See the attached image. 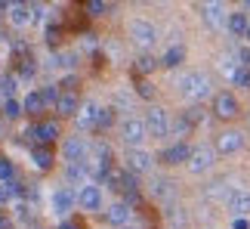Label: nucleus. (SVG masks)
Returning a JSON list of instances; mask_svg holds the SVG:
<instances>
[{
    "instance_id": "1",
    "label": "nucleus",
    "mask_w": 250,
    "mask_h": 229,
    "mask_svg": "<svg viewBox=\"0 0 250 229\" xmlns=\"http://www.w3.org/2000/svg\"><path fill=\"white\" fill-rule=\"evenodd\" d=\"M176 87L182 93V99H191V102H201L210 96V78L204 71H186L176 81Z\"/></svg>"
},
{
    "instance_id": "2",
    "label": "nucleus",
    "mask_w": 250,
    "mask_h": 229,
    "mask_svg": "<svg viewBox=\"0 0 250 229\" xmlns=\"http://www.w3.org/2000/svg\"><path fill=\"white\" fill-rule=\"evenodd\" d=\"M146 130H148V137H158V139H164L167 133L173 130V121H170V112L167 109H161V106H151L146 112Z\"/></svg>"
},
{
    "instance_id": "3",
    "label": "nucleus",
    "mask_w": 250,
    "mask_h": 229,
    "mask_svg": "<svg viewBox=\"0 0 250 229\" xmlns=\"http://www.w3.org/2000/svg\"><path fill=\"white\" fill-rule=\"evenodd\" d=\"M121 137H124V142H127V146H133V149H139L142 146V139L148 137V130H146V121L142 118H124L121 121Z\"/></svg>"
},
{
    "instance_id": "4",
    "label": "nucleus",
    "mask_w": 250,
    "mask_h": 229,
    "mask_svg": "<svg viewBox=\"0 0 250 229\" xmlns=\"http://www.w3.org/2000/svg\"><path fill=\"white\" fill-rule=\"evenodd\" d=\"M130 37H133V44H139V46H148L158 41V28L148 22V19H130Z\"/></svg>"
},
{
    "instance_id": "5",
    "label": "nucleus",
    "mask_w": 250,
    "mask_h": 229,
    "mask_svg": "<svg viewBox=\"0 0 250 229\" xmlns=\"http://www.w3.org/2000/svg\"><path fill=\"white\" fill-rule=\"evenodd\" d=\"M213 164H216V152L210 146H195L191 149V155H188V170L191 174H207Z\"/></svg>"
},
{
    "instance_id": "6",
    "label": "nucleus",
    "mask_w": 250,
    "mask_h": 229,
    "mask_svg": "<svg viewBox=\"0 0 250 229\" xmlns=\"http://www.w3.org/2000/svg\"><path fill=\"white\" fill-rule=\"evenodd\" d=\"M74 202H78V195H74L68 186H59V189L50 195V207H53L56 217H68L71 207H74Z\"/></svg>"
},
{
    "instance_id": "7",
    "label": "nucleus",
    "mask_w": 250,
    "mask_h": 229,
    "mask_svg": "<svg viewBox=\"0 0 250 229\" xmlns=\"http://www.w3.org/2000/svg\"><path fill=\"white\" fill-rule=\"evenodd\" d=\"M86 142L81 139V137H68L62 142V155H65V161H68V167H74V164H83L86 161Z\"/></svg>"
},
{
    "instance_id": "8",
    "label": "nucleus",
    "mask_w": 250,
    "mask_h": 229,
    "mask_svg": "<svg viewBox=\"0 0 250 229\" xmlns=\"http://www.w3.org/2000/svg\"><path fill=\"white\" fill-rule=\"evenodd\" d=\"M78 205L83 211H102V189L96 183H83L78 192Z\"/></svg>"
},
{
    "instance_id": "9",
    "label": "nucleus",
    "mask_w": 250,
    "mask_h": 229,
    "mask_svg": "<svg viewBox=\"0 0 250 229\" xmlns=\"http://www.w3.org/2000/svg\"><path fill=\"white\" fill-rule=\"evenodd\" d=\"M213 112H216V118H235L238 112H241V106H238V99L232 96L229 90H223V93H216V99H213Z\"/></svg>"
},
{
    "instance_id": "10",
    "label": "nucleus",
    "mask_w": 250,
    "mask_h": 229,
    "mask_svg": "<svg viewBox=\"0 0 250 229\" xmlns=\"http://www.w3.org/2000/svg\"><path fill=\"white\" fill-rule=\"evenodd\" d=\"M226 205L235 217H247L250 214V189H232L229 198H226Z\"/></svg>"
},
{
    "instance_id": "11",
    "label": "nucleus",
    "mask_w": 250,
    "mask_h": 229,
    "mask_svg": "<svg viewBox=\"0 0 250 229\" xmlns=\"http://www.w3.org/2000/svg\"><path fill=\"white\" fill-rule=\"evenodd\" d=\"M241 146H244V133L241 130H223L216 137V149L223 152V155H235Z\"/></svg>"
},
{
    "instance_id": "12",
    "label": "nucleus",
    "mask_w": 250,
    "mask_h": 229,
    "mask_svg": "<svg viewBox=\"0 0 250 229\" xmlns=\"http://www.w3.org/2000/svg\"><path fill=\"white\" fill-rule=\"evenodd\" d=\"M188 155H191V149L186 142H173V146H167L161 152V161H164L167 167H176V164H188Z\"/></svg>"
},
{
    "instance_id": "13",
    "label": "nucleus",
    "mask_w": 250,
    "mask_h": 229,
    "mask_svg": "<svg viewBox=\"0 0 250 229\" xmlns=\"http://www.w3.org/2000/svg\"><path fill=\"white\" fill-rule=\"evenodd\" d=\"M151 152L146 149H130L127 152V170L130 174H146V170H151Z\"/></svg>"
},
{
    "instance_id": "14",
    "label": "nucleus",
    "mask_w": 250,
    "mask_h": 229,
    "mask_svg": "<svg viewBox=\"0 0 250 229\" xmlns=\"http://www.w3.org/2000/svg\"><path fill=\"white\" fill-rule=\"evenodd\" d=\"M28 137H31L34 142H41V146H43V142H56V139H59V124H56V121L34 124V127L28 130Z\"/></svg>"
},
{
    "instance_id": "15",
    "label": "nucleus",
    "mask_w": 250,
    "mask_h": 229,
    "mask_svg": "<svg viewBox=\"0 0 250 229\" xmlns=\"http://www.w3.org/2000/svg\"><path fill=\"white\" fill-rule=\"evenodd\" d=\"M130 217H133V211H130L127 202H114V205H108V211H105V220L111 226H121V229H127Z\"/></svg>"
},
{
    "instance_id": "16",
    "label": "nucleus",
    "mask_w": 250,
    "mask_h": 229,
    "mask_svg": "<svg viewBox=\"0 0 250 229\" xmlns=\"http://www.w3.org/2000/svg\"><path fill=\"white\" fill-rule=\"evenodd\" d=\"M56 112H59V114H78L81 112V96L74 90H62L59 102H56Z\"/></svg>"
},
{
    "instance_id": "17",
    "label": "nucleus",
    "mask_w": 250,
    "mask_h": 229,
    "mask_svg": "<svg viewBox=\"0 0 250 229\" xmlns=\"http://www.w3.org/2000/svg\"><path fill=\"white\" fill-rule=\"evenodd\" d=\"M204 22H207L210 28H219L223 22H229L226 6H223V3H207V6H204Z\"/></svg>"
},
{
    "instance_id": "18",
    "label": "nucleus",
    "mask_w": 250,
    "mask_h": 229,
    "mask_svg": "<svg viewBox=\"0 0 250 229\" xmlns=\"http://www.w3.org/2000/svg\"><path fill=\"white\" fill-rule=\"evenodd\" d=\"M31 161H34L41 170H50V167H53V149H50V146H34V149H31Z\"/></svg>"
},
{
    "instance_id": "19",
    "label": "nucleus",
    "mask_w": 250,
    "mask_h": 229,
    "mask_svg": "<svg viewBox=\"0 0 250 229\" xmlns=\"http://www.w3.org/2000/svg\"><path fill=\"white\" fill-rule=\"evenodd\" d=\"M9 22L13 25H28L31 22V6H25V3H9Z\"/></svg>"
},
{
    "instance_id": "20",
    "label": "nucleus",
    "mask_w": 250,
    "mask_h": 229,
    "mask_svg": "<svg viewBox=\"0 0 250 229\" xmlns=\"http://www.w3.org/2000/svg\"><path fill=\"white\" fill-rule=\"evenodd\" d=\"M182 59H186V46H182V44H173L170 50L161 56V65H164V69H176Z\"/></svg>"
},
{
    "instance_id": "21",
    "label": "nucleus",
    "mask_w": 250,
    "mask_h": 229,
    "mask_svg": "<svg viewBox=\"0 0 250 229\" xmlns=\"http://www.w3.org/2000/svg\"><path fill=\"white\" fill-rule=\"evenodd\" d=\"M229 31H232L235 37H247V28H250V22H247V16L244 13H229Z\"/></svg>"
},
{
    "instance_id": "22",
    "label": "nucleus",
    "mask_w": 250,
    "mask_h": 229,
    "mask_svg": "<svg viewBox=\"0 0 250 229\" xmlns=\"http://www.w3.org/2000/svg\"><path fill=\"white\" fill-rule=\"evenodd\" d=\"M96 118H99V106H96V102H86V106L81 109V114H78V124L96 130Z\"/></svg>"
},
{
    "instance_id": "23",
    "label": "nucleus",
    "mask_w": 250,
    "mask_h": 229,
    "mask_svg": "<svg viewBox=\"0 0 250 229\" xmlns=\"http://www.w3.org/2000/svg\"><path fill=\"white\" fill-rule=\"evenodd\" d=\"M22 112H28V114L43 112V96H41V90H31V93H28L25 102H22Z\"/></svg>"
},
{
    "instance_id": "24",
    "label": "nucleus",
    "mask_w": 250,
    "mask_h": 229,
    "mask_svg": "<svg viewBox=\"0 0 250 229\" xmlns=\"http://www.w3.org/2000/svg\"><path fill=\"white\" fill-rule=\"evenodd\" d=\"M19 114H22V102H16V99H3V118H6V121H16Z\"/></svg>"
},
{
    "instance_id": "25",
    "label": "nucleus",
    "mask_w": 250,
    "mask_h": 229,
    "mask_svg": "<svg viewBox=\"0 0 250 229\" xmlns=\"http://www.w3.org/2000/svg\"><path fill=\"white\" fill-rule=\"evenodd\" d=\"M111 121H114V109H99V118H96V130L111 127Z\"/></svg>"
},
{
    "instance_id": "26",
    "label": "nucleus",
    "mask_w": 250,
    "mask_h": 229,
    "mask_svg": "<svg viewBox=\"0 0 250 229\" xmlns=\"http://www.w3.org/2000/svg\"><path fill=\"white\" fill-rule=\"evenodd\" d=\"M0 93H3L6 99H13V93H16V78H13V74L0 78Z\"/></svg>"
},
{
    "instance_id": "27",
    "label": "nucleus",
    "mask_w": 250,
    "mask_h": 229,
    "mask_svg": "<svg viewBox=\"0 0 250 229\" xmlns=\"http://www.w3.org/2000/svg\"><path fill=\"white\" fill-rule=\"evenodd\" d=\"M41 96H43V106L56 109V102H59V90H56V87H41Z\"/></svg>"
},
{
    "instance_id": "28",
    "label": "nucleus",
    "mask_w": 250,
    "mask_h": 229,
    "mask_svg": "<svg viewBox=\"0 0 250 229\" xmlns=\"http://www.w3.org/2000/svg\"><path fill=\"white\" fill-rule=\"evenodd\" d=\"M232 81L238 84V87H244V90H250V71H247V69H238Z\"/></svg>"
},
{
    "instance_id": "29",
    "label": "nucleus",
    "mask_w": 250,
    "mask_h": 229,
    "mask_svg": "<svg viewBox=\"0 0 250 229\" xmlns=\"http://www.w3.org/2000/svg\"><path fill=\"white\" fill-rule=\"evenodd\" d=\"M9 180H13V164L0 158V183H9Z\"/></svg>"
},
{
    "instance_id": "30",
    "label": "nucleus",
    "mask_w": 250,
    "mask_h": 229,
    "mask_svg": "<svg viewBox=\"0 0 250 229\" xmlns=\"http://www.w3.org/2000/svg\"><path fill=\"white\" fill-rule=\"evenodd\" d=\"M155 65H158V62L151 59V56H139V59H136V69H139V71H151Z\"/></svg>"
},
{
    "instance_id": "31",
    "label": "nucleus",
    "mask_w": 250,
    "mask_h": 229,
    "mask_svg": "<svg viewBox=\"0 0 250 229\" xmlns=\"http://www.w3.org/2000/svg\"><path fill=\"white\" fill-rule=\"evenodd\" d=\"M86 9H90V16H102L105 9H108V3H102V0H90V3H86Z\"/></svg>"
},
{
    "instance_id": "32",
    "label": "nucleus",
    "mask_w": 250,
    "mask_h": 229,
    "mask_svg": "<svg viewBox=\"0 0 250 229\" xmlns=\"http://www.w3.org/2000/svg\"><path fill=\"white\" fill-rule=\"evenodd\" d=\"M155 195H170V183H167V180H155Z\"/></svg>"
},
{
    "instance_id": "33",
    "label": "nucleus",
    "mask_w": 250,
    "mask_h": 229,
    "mask_svg": "<svg viewBox=\"0 0 250 229\" xmlns=\"http://www.w3.org/2000/svg\"><path fill=\"white\" fill-rule=\"evenodd\" d=\"M139 96H146V99H151V96H155V87H151L148 81H142V84H139Z\"/></svg>"
},
{
    "instance_id": "34",
    "label": "nucleus",
    "mask_w": 250,
    "mask_h": 229,
    "mask_svg": "<svg viewBox=\"0 0 250 229\" xmlns=\"http://www.w3.org/2000/svg\"><path fill=\"white\" fill-rule=\"evenodd\" d=\"M232 229H250L247 217H235V220H232Z\"/></svg>"
},
{
    "instance_id": "35",
    "label": "nucleus",
    "mask_w": 250,
    "mask_h": 229,
    "mask_svg": "<svg viewBox=\"0 0 250 229\" xmlns=\"http://www.w3.org/2000/svg\"><path fill=\"white\" fill-rule=\"evenodd\" d=\"M41 19H43V6H31V22L37 25Z\"/></svg>"
},
{
    "instance_id": "36",
    "label": "nucleus",
    "mask_w": 250,
    "mask_h": 229,
    "mask_svg": "<svg viewBox=\"0 0 250 229\" xmlns=\"http://www.w3.org/2000/svg\"><path fill=\"white\" fill-rule=\"evenodd\" d=\"M59 229H81V226H78V223H68V220H65V223H62Z\"/></svg>"
},
{
    "instance_id": "37",
    "label": "nucleus",
    "mask_w": 250,
    "mask_h": 229,
    "mask_svg": "<svg viewBox=\"0 0 250 229\" xmlns=\"http://www.w3.org/2000/svg\"><path fill=\"white\" fill-rule=\"evenodd\" d=\"M0 229H6V223H3V217H0Z\"/></svg>"
},
{
    "instance_id": "38",
    "label": "nucleus",
    "mask_w": 250,
    "mask_h": 229,
    "mask_svg": "<svg viewBox=\"0 0 250 229\" xmlns=\"http://www.w3.org/2000/svg\"><path fill=\"white\" fill-rule=\"evenodd\" d=\"M244 9H250V0H247V3H244Z\"/></svg>"
},
{
    "instance_id": "39",
    "label": "nucleus",
    "mask_w": 250,
    "mask_h": 229,
    "mask_svg": "<svg viewBox=\"0 0 250 229\" xmlns=\"http://www.w3.org/2000/svg\"><path fill=\"white\" fill-rule=\"evenodd\" d=\"M247 41H250V28H247Z\"/></svg>"
}]
</instances>
